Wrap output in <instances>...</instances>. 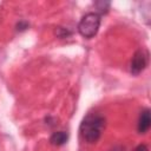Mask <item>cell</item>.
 <instances>
[{
	"mask_svg": "<svg viewBox=\"0 0 151 151\" xmlns=\"http://www.w3.org/2000/svg\"><path fill=\"white\" fill-rule=\"evenodd\" d=\"M105 127V118L98 113H88L81 122L79 131L83 139L90 144L99 140Z\"/></svg>",
	"mask_w": 151,
	"mask_h": 151,
	"instance_id": "1",
	"label": "cell"
},
{
	"mask_svg": "<svg viewBox=\"0 0 151 151\" xmlns=\"http://www.w3.org/2000/svg\"><path fill=\"white\" fill-rule=\"evenodd\" d=\"M100 22H101V18L98 13L96 12L86 13L78 24V32L81 37L86 39H91L98 33Z\"/></svg>",
	"mask_w": 151,
	"mask_h": 151,
	"instance_id": "2",
	"label": "cell"
},
{
	"mask_svg": "<svg viewBox=\"0 0 151 151\" xmlns=\"http://www.w3.org/2000/svg\"><path fill=\"white\" fill-rule=\"evenodd\" d=\"M149 63V54L145 50H138L131 60L130 64V71L132 74H139L140 72H143L145 70V67L147 66Z\"/></svg>",
	"mask_w": 151,
	"mask_h": 151,
	"instance_id": "3",
	"label": "cell"
},
{
	"mask_svg": "<svg viewBox=\"0 0 151 151\" xmlns=\"http://www.w3.org/2000/svg\"><path fill=\"white\" fill-rule=\"evenodd\" d=\"M151 126V118H150V110L144 109L138 118V124H137V130L139 133H146L150 130Z\"/></svg>",
	"mask_w": 151,
	"mask_h": 151,
	"instance_id": "4",
	"label": "cell"
},
{
	"mask_svg": "<svg viewBox=\"0 0 151 151\" xmlns=\"http://www.w3.org/2000/svg\"><path fill=\"white\" fill-rule=\"evenodd\" d=\"M68 139V133L65 132V131H57L54 132L51 138H50V142L52 145H55V146H61L64 145Z\"/></svg>",
	"mask_w": 151,
	"mask_h": 151,
	"instance_id": "5",
	"label": "cell"
},
{
	"mask_svg": "<svg viewBox=\"0 0 151 151\" xmlns=\"http://www.w3.org/2000/svg\"><path fill=\"white\" fill-rule=\"evenodd\" d=\"M133 151H149V147L145 144H139Z\"/></svg>",
	"mask_w": 151,
	"mask_h": 151,
	"instance_id": "6",
	"label": "cell"
}]
</instances>
